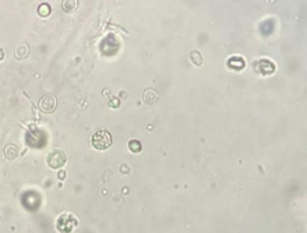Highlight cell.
I'll use <instances>...</instances> for the list:
<instances>
[{
	"label": "cell",
	"mask_w": 307,
	"mask_h": 233,
	"mask_svg": "<svg viewBox=\"0 0 307 233\" xmlns=\"http://www.w3.org/2000/svg\"><path fill=\"white\" fill-rule=\"evenodd\" d=\"M129 145H130V148H133V147H134V150H133L134 153H138V151L141 150V145H140V143H137V141H130Z\"/></svg>",
	"instance_id": "cell-2"
},
{
	"label": "cell",
	"mask_w": 307,
	"mask_h": 233,
	"mask_svg": "<svg viewBox=\"0 0 307 233\" xmlns=\"http://www.w3.org/2000/svg\"><path fill=\"white\" fill-rule=\"evenodd\" d=\"M111 144H112V136L106 130H101L92 137V145L97 150H106L108 147H111Z\"/></svg>",
	"instance_id": "cell-1"
}]
</instances>
